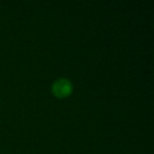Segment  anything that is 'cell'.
Listing matches in <instances>:
<instances>
[{
  "instance_id": "obj_1",
  "label": "cell",
  "mask_w": 154,
  "mask_h": 154,
  "mask_svg": "<svg viewBox=\"0 0 154 154\" xmlns=\"http://www.w3.org/2000/svg\"><path fill=\"white\" fill-rule=\"evenodd\" d=\"M74 87L70 79L60 77L52 84L51 92L57 98H66L73 93Z\"/></svg>"
}]
</instances>
